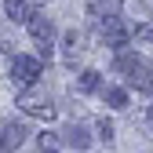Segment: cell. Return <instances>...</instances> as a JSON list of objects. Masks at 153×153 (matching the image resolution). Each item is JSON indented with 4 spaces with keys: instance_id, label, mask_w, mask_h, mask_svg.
Masks as SVG:
<instances>
[{
    "instance_id": "obj_16",
    "label": "cell",
    "mask_w": 153,
    "mask_h": 153,
    "mask_svg": "<svg viewBox=\"0 0 153 153\" xmlns=\"http://www.w3.org/2000/svg\"><path fill=\"white\" fill-rule=\"evenodd\" d=\"M55 142H59V135H55V131H44V135H40V149H44V153L55 149Z\"/></svg>"
},
{
    "instance_id": "obj_14",
    "label": "cell",
    "mask_w": 153,
    "mask_h": 153,
    "mask_svg": "<svg viewBox=\"0 0 153 153\" xmlns=\"http://www.w3.org/2000/svg\"><path fill=\"white\" fill-rule=\"evenodd\" d=\"M95 131H99V139H102V142H113V120L102 117L99 124H95Z\"/></svg>"
},
{
    "instance_id": "obj_10",
    "label": "cell",
    "mask_w": 153,
    "mask_h": 153,
    "mask_svg": "<svg viewBox=\"0 0 153 153\" xmlns=\"http://www.w3.org/2000/svg\"><path fill=\"white\" fill-rule=\"evenodd\" d=\"M135 66H142V59H139L135 51H128V48H124V51H117V59H113V69H117V73H124V76H128Z\"/></svg>"
},
{
    "instance_id": "obj_4",
    "label": "cell",
    "mask_w": 153,
    "mask_h": 153,
    "mask_svg": "<svg viewBox=\"0 0 153 153\" xmlns=\"http://www.w3.org/2000/svg\"><path fill=\"white\" fill-rule=\"evenodd\" d=\"M26 26H29V36L40 44V55H51V44H55V22H51L44 11H36Z\"/></svg>"
},
{
    "instance_id": "obj_9",
    "label": "cell",
    "mask_w": 153,
    "mask_h": 153,
    "mask_svg": "<svg viewBox=\"0 0 153 153\" xmlns=\"http://www.w3.org/2000/svg\"><path fill=\"white\" fill-rule=\"evenodd\" d=\"M26 142V128L22 124H4V131H0V149H18Z\"/></svg>"
},
{
    "instance_id": "obj_2",
    "label": "cell",
    "mask_w": 153,
    "mask_h": 153,
    "mask_svg": "<svg viewBox=\"0 0 153 153\" xmlns=\"http://www.w3.org/2000/svg\"><path fill=\"white\" fill-rule=\"evenodd\" d=\"M40 73H44V62L40 59H33V55H15V62H11V80L15 88H33L36 80H40Z\"/></svg>"
},
{
    "instance_id": "obj_1",
    "label": "cell",
    "mask_w": 153,
    "mask_h": 153,
    "mask_svg": "<svg viewBox=\"0 0 153 153\" xmlns=\"http://www.w3.org/2000/svg\"><path fill=\"white\" fill-rule=\"evenodd\" d=\"M18 109L26 113V117H36V120H51L55 117V106H51V95L44 88H26V91H18Z\"/></svg>"
},
{
    "instance_id": "obj_11",
    "label": "cell",
    "mask_w": 153,
    "mask_h": 153,
    "mask_svg": "<svg viewBox=\"0 0 153 153\" xmlns=\"http://www.w3.org/2000/svg\"><path fill=\"white\" fill-rule=\"evenodd\" d=\"M99 84H102L99 80V69H84L80 76H76V91H84V95L88 91H99Z\"/></svg>"
},
{
    "instance_id": "obj_5",
    "label": "cell",
    "mask_w": 153,
    "mask_h": 153,
    "mask_svg": "<svg viewBox=\"0 0 153 153\" xmlns=\"http://www.w3.org/2000/svg\"><path fill=\"white\" fill-rule=\"evenodd\" d=\"M120 7H124V0H91L88 15L95 22H106V18H120Z\"/></svg>"
},
{
    "instance_id": "obj_15",
    "label": "cell",
    "mask_w": 153,
    "mask_h": 153,
    "mask_svg": "<svg viewBox=\"0 0 153 153\" xmlns=\"http://www.w3.org/2000/svg\"><path fill=\"white\" fill-rule=\"evenodd\" d=\"M135 40H146V44H153V22H142V26H135Z\"/></svg>"
},
{
    "instance_id": "obj_6",
    "label": "cell",
    "mask_w": 153,
    "mask_h": 153,
    "mask_svg": "<svg viewBox=\"0 0 153 153\" xmlns=\"http://www.w3.org/2000/svg\"><path fill=\"white\" fill-rule=\"evenodd\" d=\"M59 139H62L69 149H76V153H84V149L91 146V135H88V131H84L80 124H69L66 131H59Z\"/></svg>"
},
{
    "instance_id": "obj_17",
    "label": "cell",
    "mask_w": 153,
    "mask_h": 153,
    "mask_svg": "<svg viewBox=\"0 0 153 153\" xmlns=\"http://www.w3.org/2000/svg\"><path fill=\"white\" fill-rule=\"evenodd\" d=\"M146 120H149V128H153V106H149V109H146Z\"/></svg>"
},
{
    "instance_id": "obj_12",
    "label": "cell",
    "mask_w": 153,
    "mask_h": 153,
    "mask_svg": "<svg viewBox=\"0 0 153 153\" xmlns=\"http://www.w3.org/2000/svg\"><path fill=\"white\" fill-rule=\"evenodd\" d=\"M62 44H66V59H69V62H76V55L84 51V48H80V33H76V29H69Z\"/></svg>"
},
{
    "instance_id": "obj_3",
    "label": "cell",
    "mask_w": 153,
    "mask_h": 153,
    "mask_svg": "<svg viewBox=\"0 0 153 153\" xmlns=\"http://www.w3.org/2000/svg\"><path fill=\"white\" fill-rule=\"evenodd\" d=\"M99 36L106 40V48H117V51H124L131 40H135V29H131L124 18H106V22H99Z\"/></svg>"
},
{
    "instance_id": "obj_7",
    "label": "cell",
    "mask_w": 153,
    "mask_h": 153,
    "mask_svg": "<svg viewBox=\"0 0 153 153\" xmlns=\"http://www.w3.org/2000/svg\"><path fill=\"white\" fill-rule=\"evenodd\" d=\"M128 84L135 88V91H142V95H153V69L142 62V66H135L128 73Z\"/></svg>"
},
{
    "instance_id": "obj_13",
    "label": "cell",
    "mask_w": 153,
    "mask_h": 153,
    "mask_svg": "<svg viewBox=\"0 0 153 153\" xmlns=\"http://www.w3.org/2000/svg\"><path fill=\"white\" fill-rule=\"evenodd\" d=\"M106 102H109L113 109H124V106H128V91H124V88H106Z\"/></svg>"
},
{
    "instance_id": "obj_18",
    "label": "cell",
    "mask_w": 153,
    "mask_h": 153,
    "mask_svg": "<svg viewBox=\"0 0 153 153\" xmlns=\"http://www.w3.org/2000/svg\"><path fill=\"white\" fill-rule=\"evenodd\" d=\"M48 153H59V149H48Z\"/></svg>"
},
{
    "instance_id": "obj_8",
    "label": "cell",
    "mask_w": 153,
    "mask_h": 153,
    "mask_svg": "<svg viewBox=\"0 0 153 153\" xmlns=\"http://www.w3.org/2000/svg\"><path fill=\"white\" fill-rule=\"evenodd\" d=\"M4 11L11 22H29V18L36 15V7L29 4V0H4Z\"/></svg>"
}]
</instances>
